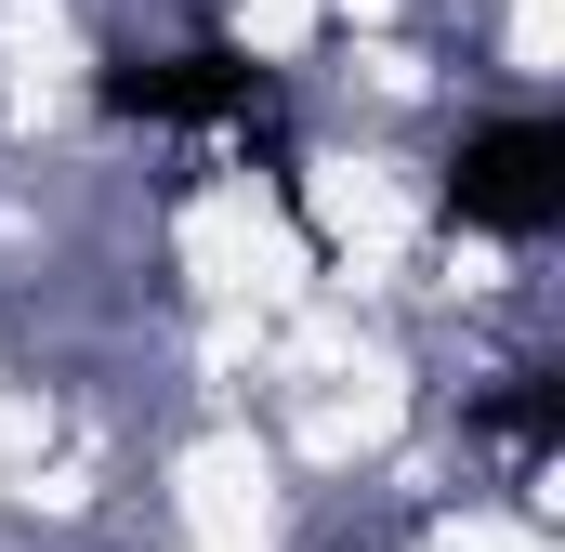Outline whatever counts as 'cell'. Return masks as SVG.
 I'll return each mask as SVG.
<instances>
[{
	"mask_svg": "<svg viewBox=\"0 0 565 552\" xmlns=\"http://www.w3.org/2000/svg\"><path fill=\"white\" fill-rule=\"evenodd\" d=\"M447 211L473 237H553L565 224V119H487V132H460Z\"/></svg>",
	"mask_w": 565,
	"mask_h": 552,
	"instance_id": "1",
	"label": "cell"
},
{
	"mask_svg": "<svg viewBox=\"0 0 565 552\" xmlns=\"http://www.w3.org/2000/svg\"><path fill=\"white\" fill-rule=\"evenodd\" d=\"M106 106L119 119H264L277 106V79L250 66V53H224V40H198V53H171V66H106Z\"/></svg>",
	"mask_w": 565,
	"mask_h": 552,
	"instance_id": "2",
	"label": "cell"
},
{
	"mask_svg": "<svg viewBox=\"0 0 565 552\" xmlns=\"http://www.w3.org/2000/svg\"><path fill=\"white\" fill-rule=\"evenodd\" d=\"M553 421H565V408H553V382H526V395L500 408V434H513V447H553Z\"/></svg>",
	"mask_w": 565,
	"mask_h": 552,
	"instance_id": "3",
	"label": "cell"
}]
</instances>
